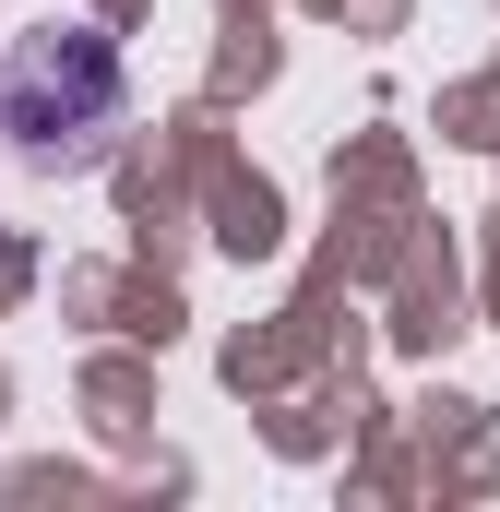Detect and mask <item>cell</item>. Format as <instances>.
Instances as JSON below:
<instances>
[{"label": "cell", "instance_id": "6da1fadb", "mask_svg": "<svg viewBox=\"0 0 500 512\" xmlns=\"http://www.w3.org/2000/svg\"><path fill=\"white\" fill-rule=\"evenodd\" d=\"M120 120V48L96 24H36L0 60V131L24 155H96V131Z\"/></svg>", "mask_w": 500, "mask_h": 512}]
</instances>
